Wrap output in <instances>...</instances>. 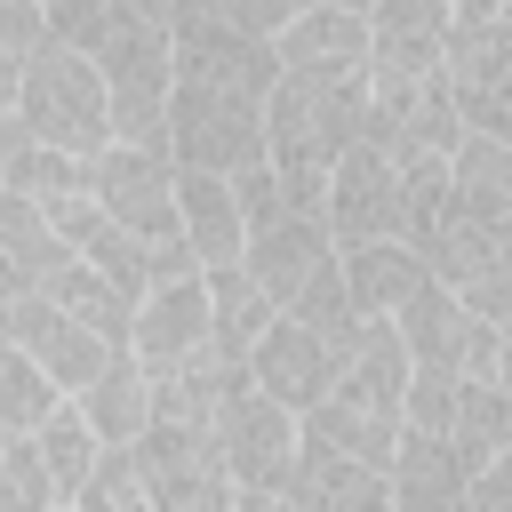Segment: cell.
<instances>
[{"label":"cell","instance_id":"cell-1","mask_svg":"<svg viewBox=\"0 0 512 512\" xmlns=\"http://www.w3.org/2000/svg\"><path fill=\"white\" fill-rule=\"evenodd\" d=\"M16 128L32 144H56V152L112 144V96H104L96 56L88 48H64V40H32L24 48V72H16Z\"/></svg>","mask_w":512,"mask_h":512},{"label":"cell","instance_id":"cell-2","mask_svg":"<svg viewBox=\"0 0 512 512\" xmlns=\"http://www.w3.org/2000/svg\"><path fill=\"white\" fill-rule=\"evenodd\" d=\"M208 440H216V464L232 480V512H272L280 480H288V456H296V408L256 392L248 368H232L216 408H208Z\"/></svg>","mask_w":512,"mask_h":512},{"label":"cell","instance_id":"cell-3","mask_svg":"<svg viewBox=\"0 0 512 512\" xmlns=\"http://www.w3.org/2000/svg\"><path fill=\"white\" fill-rule=\"evenodd\" d=\"M144 464V504L152 512H232V480L216 464V440L200 416H144L128 440Z\"/></svg>","mask_w":512,"mask_h":512},{"label":"cell","instance_id":"cell-4","mask_svg":"<svg viewBox=\"0 0 512 512\" xmlns=\"http://www.w3.org/2000/svg\"><path fill=\"white\" fill-rule=\"evenodd\" d=\"M264 152V120L256 96L216 88V80H168V160L176 168H216L232 176L240 160Z\"/></svg>","mask_w":512,"mask_h":512},{"label":"cell","instance_id":"cell-5","mask_svg":"<svg viewBox=\"0 0 512 512\" xmlns=\"http://www.w3.org/2000/svg\"><path fill=\"white\" fill-rule=\"evenodd\" d=\"M88 192L144 240V248H168V240H184L176 232V160L160 152V144H96L88 152Z\"/></svg>","mask_w":512,"mask_h":512},{"label":"cell","instance_id":"cell-6","mask_svg":"<svg viewBox=\"0 0 512 512\" xmlns=\"http://www.w3.org/2000/svg\"><path fill=\"white\" fill-rule=\"evenodd\" d=\"M432 72H440V88H448V104H456L464 128L512 136V24L504 16L496 24H448Z\"/></svg>","mask_w":512,"mask_h":512},{"label":"cell","instance_id":"cell-7","mask_svg":"<svg viewBox=\"0 0 512 512\" xmlns=\"http://www.w3.org/2000/svg\"><path fill=\"white\" fill-rule=\"evenodd\" d=\"M128 352H136L144 376H168V368H192V360L216 352L208 344V288H200V272H160L128 304Z\"/></svg>","mask_w":512,"mask_h":512},{"label":"cell","instance_id":"cell-8","mask_svg":"<svg viewBox=\"0 0 512 512\" xmlns=\"http://www.w3.org/2000/svg\"><path fill=\"white\" fill-rule=\"evenodd\" d=\"M168 64H176V80H216V88H240V96H264L272 72H280L272 40L248 32V24H232L216 0L192 8V16L168 32Z\"/></svg>","mask_w":512,"mask_h":512},{"label":"cell","instance_id":"cell-9","mask_svg":"<svg viewBox=\"0 0 512 512\" xmlns=\"http://www.w3.org/2000/svg\"><path fill=\"white\" fill-rule=\"evenodd\" d=\"M320 224H328L336 248L344 240H376V232L400 224V168H392V152L376 136H352L328 160V176H320Z\"/></svg>","mask_w":512,"mask_h":512},{"label":"cell","instance_id":"cell-10","mask_svg":"<svg viewBox=\"0 0 512 512\" xmlns=\"http://www.w3.org/2000/svg\"><path fill=\"white\" fill-rule=\"evenodd\" d=\"M336 360H344V344H336V336L304 328L296 312H272L240 368H248V384H256V392H272L280 408H312V400L336 384Z\"/></svg>","mask_w":512,"mask_h":512},{"label":"cell","instance_id":"cell-11","mask_svg":"<svg viewBox=\"0 0 512 512\" xmlns=\"http://www.w3.org/2000/svg\"><path fill=\"white\" fill-rule=\"evenodd\" d=\"M240 264L256 272V288L272 296V304H288L320 264H336V240H328V224L312 216V208H264V216H248V240H240Z\"/></svg>","mask_w":512,"mask_h":512},{"label":"cell","instance_id":"cell-12","mask_svg":"<svg viewBox=\"0 0 512 512\" xmlns=\"http://www.w3.org/2000/svg\"><path fill=\"white\" fill-rule=\"evenodd\" d=\"M464 456L448 432H416L400 424L392 432V456H384V512H456L464 496Z\"/></svg>","mask_w":512,"mask_h":512},{"label":"cell","instance_id":"cell-13","mask_svg":"<svg viewBox=\"0 0 512 512\" xmlns=\"http://www.w3.org/2000/svg\"><path fill=\"white\" fill-rule=\"evenodd\" d=\"M368 80H416L440 64L448 40V0H368Z\"/></svg>","mask_w":512,"mask_h":512},{"label":"cell","instance_id":"cell-14","mask_svg":"<svg viewBox=\"0 0 512 512\" xmlns=\"http://www.w3.org/2000/svg\"><path fill=\"white\" fill-rule=\"evenodd\" d=\"M280 504L288 512H384V472L360 464V456H344V448L296 440L288 480H280Z\"/></svg>","mask_w":512,"mask_h":512},{"label":"cell","instance_id":"cell-15","mask_svg":"<svg viewBox=\"0 0 512 512\" xmlns=\"http://www.w3.org/2000/svg\"><path fill=\"white\" fill-rule=\"evenodd\" d=\"M336 280H344V296H352L360 320H384V312H400L432 272H424V256H416L400 232H376V240H344V248H336Z\"/></svg>","mask_w":512,"mask_h":512},{"label":"cell","instance_id":"cell-16","mask_svg":"<svg viewBox=\"0 0 512 512\" xmlns=\"http://www.w3.org/2000/svg\"><path fill=\"white\" fill-rule=\"evenodd\" d=\"M272 56H280V72H352V64H368V24H360V8L304 0L272 32Z\"/></svg>","mask_w":512,"mask_h":512},{"label":"cell","instance_id":"cell-17","mask_svg":"<svg viewBox=\"0 0 512 512\" xmlns=\"http://www.w3.org/2000/svg\"><path fill=\"white\" fill-rule=\"evenodd\" d=\"M176 232H184V248H192L200 272H208V264H232L240 240H248L240 200H232V176H216V168H176Z\"/></svg>","mask_w":512,"mask_h":512},{"label":"cell","instance_id":"cell-18","mask_svg":"<svg viewBox=\"0 0 512 512\" xmlns=\"http://www.w3.org/2000/svg\"><path fill=\"white\" fill-rule=\"evenodd\" d=\"M400 384H408V344H400V328L392 320H360L352 328V344H344V360H336V400H352V408H376V416H400Z\"/></svg>","mask_w":512,"mask_h":512},{"label":"cell","instance_id":"cell-19","mask_svg":"<svg viewBox=\"0 0 512 512\" xmlns=\"http://www.w3.org/2000/svg\"><path fill=\"white\" fill-rule=\"evenodd\" d=\"M448 192H456L480 224L512 232V136H496V128H464V136L448 144Z\"/></svg>","mask_w":512,"mask_h":512},{"label":"cell","instance_id":"cell-20","mask_svg":"<svg viewBox=\"0 0 512 512\" xmlns=\"http://www.w3.org/2000/svg\"><path fill=\"white\" fill-rule=\"evenodd\" d=\"M64 400L88 416V432H96V440H136V432H144V416H152V376H144V368H136V352L120 344V352H112L80 392H64Z\"/></svg>","mask_w":512,"mask_h":512},{"label":"cell","instance_id":"cell-21","mask_svg":"<svg viewBox=\"0 0 512 512\" xmlns=\"http://www.w3.org/2000/svg\"><path fill=\"white\" fill-rule=\"evenodd\" d=\"M200 288H208V344H216L224 360H248V344L264 336V320H272L280 304L256 288V272H248L240 256H232V264H208Z\"/></svg>","mask_w":512,"mask_h":512},{"label":"cell","instance_id":"cell-22","mask_svg":"<svg viewBox=\"0 0 512 512\" xmlns=\"http://www.w3.org/2000/svg\"><path fill=\"white\" fill-rule=\"evenodd\" d=\"M64 256H72V248L56 240V224H48V208L0 184V264H8V280H16V288H48Z\"/></svg>","mask_w":512,"mask_h":512},{"label":"cell","instance_id":"cell-23","mask_svg":"<svg viewBox=\"0 0 512 512\" xmlns=\"http://www.w3.org/2000/svg\"><path fill=\"white\" fill-rule=\"evenodd\" d=\"M32 448H40L48 496H56V504H72V488L88 480V464H96V448H104V440H96V432H88V416L56 392V400L40 408V424H32Z\"/></svg>","mask_w":512,"mask_h":512},{"label":"cell","instance_id":"cell-24","mask_svg":"<svg viewBox=\"0 0 512 512\" xmlns=\"http://www.w3.org/2000/svg\"><path fill=\"white\" fill-rule=\"evenodd\" d=\"M448 440L464 464L512 448V384L504 376H456V416H448Z\"/></svg>","mask_w":512,"mask_h":512},{"label":"cell","instance_id":"cell-25","mask_svg":"<svg viewBox=\"0 0 512 512\" xmlns=\"http://www.w3.org/2000/svg\"><path fill=\"white\" fill-rule=\"evenodd\" d=\"M392 328H400V344H408V360H440V368H456V344H464V304H456V288L448 280H424L400 312H384Z\"/></svg>","mask_w":512,"mask_h":512},{"label":"cell","instance_id":"cell-26","mask_svg":"<svg viewBox=\"0 0 512 512\" xmlns=\"http://www.w3.org/2000/svg\"><path fill=\"white\" fill-rule=\"evenodd\" d=\"M40 296H48L56 312H72L80 328H96L104 344H128V296H120V288H112V280H104L96 264L64 256V264H56V280H48Z\"/></svg>","mask_w":512,"mask_h":512},{"label":"cell","instance_id":"cell-27","mask_svg":"<svg viewBox=\"0 0 512 512\" xmlns=\"http://www.w3.org/2000/svg\"><path fill=\"white\" fill-rule=\"evenodd\" d=\"M72 504H80V512H152V504H144V464H136V448H128V440H104L96 464H88V480L72 488Z\"/></svg>","mask_w":512,"mask_h":512},{"label":"cell","instance_id":"cell-28","mask_svg":"<svg viewBox=\"0 0 512 512\" xmlns=\"http://www.w3.org/2000/svg\"><path fill=\"white\" fill-rule=\"evenodd\" d=\"M48 472L32 448V424H0V512H48Z\"/></svg>","mask_w":512,"mask_h":512},{"label":"cell","instance_id":"cell-29","mask_svg":"<svg viewBox=\"0 0 512 512\" xmlns=\"http://www.w3.org/2000/svg\"><path fill=\"white\" fill-rule=\"evenodd\" d=\"M56 400V384L32 368V352L24 344H8L0 336V424H40V408Z\"/></svg>","mask_w":512,"mask_h":512},{"label":"cell","instance_id":"cell-30","mask_svg":"<svg viewBox=\"0 0 512 512\" xmlns=\"http://www.w3.org/2000/svg\"><path fill=\"white\" fill-rule=\"evenodd\" d=\"M112 16H120V0H40V24H48V40H64V48H96Z\"/></svg>","mask_w":512,"mask_h":512},{"label":"cell","instance_id":"cell-31","mask_svg":"<svg viewBox=\"0 0 512 512\" xmlns=\"http://www.w3.org/2000/svg\"><path fill=\"white\" fill-rule=\"evenodd\" d=\"M32 40H48V24H40V0H0V48H8V56H24Z\"/></svg>","mask_w":512,"mask_h":512},{"label":"cell","instance_id":"cell-32","mask_svg":"<svg viewBox=\"0 0 512 512\" xmlns=\"http://www.w3.org/2000/svg\"><path fill=\"white\" fill-rule=\"evenodd\" d=\"M216 8H224L232 24H248V32H264V40H272V32H280V24H288L304 0H216Z\"/></svg>","mask_w":512,"mask_h":512},{"label":"cell","instance_id":"cell-33","mask_svg":"<svg viewBox=\"0 0 512 512\" xmlns=\"http://www.w3.org/2000/svg\"><path fill=\"white\" fill-rule=\"evenodd\" d=\"M16 72H24V56H8V48H0V120L16 112Z\"/></svg>","mask_w":512,"mask_h":512},{"label":"cell","instance_id":"cell-34","mask_svg":"<svg viewBox=\"0 0 512 512\" xmlns=\"http://www.w3.org/2000/svg\"><path fill=\"white\" fill-rule=\"evenodd\" d=\"M328 8H368V0H328Z\"/></svg>","mask_w":512,"mask_h":512},{"label":"cell","instance_id":"cell-35","mask_svg":"<svg viewBox=\"0 0 512 512\" xmlns=\"http://www.w3.org/2000/svg\"><path fill=\"white\" fill-rule=\"evenodd\" d=\"M0 288H16V280H8V264H0Z\"/></svg>","mask_w":512,"mask_h":512}]
</instances>
